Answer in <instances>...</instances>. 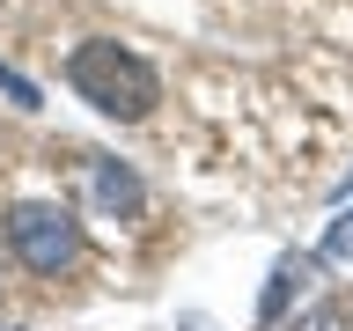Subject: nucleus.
<instances>
[{"label":"nucleus","instance_id":"f257e3e1","mask_svg":"<svg viewBox=\"0 0 353 331\" xmlns=\"http://www.w3.org/2000/svg\"><path fill=\"white\" fill-rule=\"evenodd\" d=\"M66 81H74L81 103H96L103 118H125V126L154 110V66L125 44H81L66 59Z\"/></svg>","mask_w":353,"mask_h":331},{"label":"nucleus","instance_id":"39448f33","mask_svg":"<svg viewBox=\"0 0 353 331\" xmlns=\"http://www.w3.org/2000/svg\"><path fill=\"white\" fill-rule=\"evenodd\" d=\"M324 258H331V265H353V206L324 228Z\"/></svg>","mask_w":353,"mask_h":331},{"label":"nucleus","instance_id":"20e7f679","mask_svg":"<svg viewBox=\"0 0 353 331\" xmlns=\"http://www.w3.org/2000/svg\"><path fill=\"white\" fill-rule=\"evenodd\" d=\"M96 199H103L110 214H132V206H140V184H132L118 162H103V170H96Z\"/></svg>","mask_w":353,"mask_h":331},{"label":"nucleus","instance_id":"f03ea898","mask_svg":"<svg viewBox=\"0 0 353 331\" xmlns=\"http://www.w3.org/2000/svg\"><path fill=\"white\" fill-rule=\"evenodd\" d=\"M8 243H15V258L30 265V272H66L74 265V250H81V228H74V214L66 206H15L8 214Z\"/></svg>","mask_w":353,"mask_h":331},{"label":"nucleus","instance_id":"7ed1b4c3","mask_svg":"<svg viewBox=\"0 0 353 331\" xmlns=\"http://www.w3.org/2000/svg\"><path fill=\"white\" fill-rule=\"evenodd\" d=\"M302 280H309V258H280L272 265V280H265V302H258V324H272L294 294H302Z\"/></svg>","mask_w":353,"mask_h":331}]
</instances>
